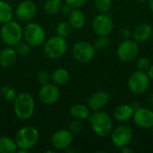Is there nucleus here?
<instances>
[{
  "instance_id": "1",
  "label": "nucleus",
  "mask_w": 153,
  "mask_h": 153,
  "mask_svg": "<svg viewBox=\"0 0 153 153\" xmlns=\"http://www.w3.org/2000/svg\"><path fill=\"white\" fill-rule=\"evenodd\" d=\"M89 121L92 131L100 137H106L111 134L113 128V121L111 117L104 111H94L90 115Z\"/></svg>"
},
{
  "instance_id": "2",
  "label": "nucleus",
  "mask_w": 153,
  "mask_h": 153,
  "mask_svg": "<svg viewBox=\"0 0 153 153\" xmlns=\"http://www.w3.org/2000/svg\"><path fill=\"white\" fill-rule=\"evenodd\" d=\"M14 113L15 116L21 120H28L34 113L35 102L33 97L27 93L22 92L17 94L14 99Z\"/></svg>"
},
{
  "instance_id": "3",
  "label": "nucleus",
  "mask_w": 153,
  "mask_h": 153,
  "mask_svg": "<svg viewBox=\"0 0 153 153\" xmlns=\"http://www.w3.org/2000/svg\"><path fill=\"white\" fill-rule=\"evenodd\" d=\"M23 36V30L22 26L13 21L7 22L2 24L0 29V38L2 41L10 47H13L18 44Z\"/></svg>"
},
{
  "instance_id": "4",
  "label": "nucleus",
  "mask_w": 153,
  "mask_h": 153,
  "mask_svg": "<svg viewBox=\"0 0 153 153\" xmlns=\"http://www.w3.org/2000/svg\"><path fill=\"white\" fill-rule=\"evenodd\" d=\"M39 139V133L33 126H24L21 128L15 134L14 141L18 149L29 151L32 149Z\"/></svg>"
},
{
  "instance_id": "5",
  "label": "nucleus",
  "mask_w": 153,
  "mask_h": 153,
  "mask_svg": "<svg viewBox=\"0 0 153 153\" xmlns=\"http://www.w3.org/2000/svg\"><path fill=\"white\" fill-rule=\"evenodd\" d=\"M67 42L65 38L58 35L49 38L44 44V53L50 59L62 57L67 51Z\"/></svg>"
},
{
  "instance_id": "6",
  "label": "nucleus",
  "mask_w": 153,
  "mask_h": 153,
  "mask_svg": "<svg viewBox=\"0 0 153 153\" xmlns=\"http://www.w3.org/2000/svg\"><path fill=\"white\" fill-rule=\"evenodd\" d=\"M23 37L25 41L31 48H37L44 43L46 33L40 24L37 22H30L23 30Z\"/></svg>"
},
{
  "instance_id": "7",
  "label": "nucleus",
  "mask_w": 153,
  "mask_h": 153,
  "mask_svg": "<svg viewBox=\"0 0 153 153\" xmlns=\"http://www.w3.org/2000/svg\"><path fill=\"white\" fill-rule=\"evenodd\" d=\"M72 54L75 60L80 63H89L93 59L96 49L92 44L87 41H78L72 48Z\"/></svg>"
},
{
  "instance_id": "8",
  "label": "nucleus",
  "mask_w": 153,
  "mask_h": 153,
  "mask_svg": "<svg viewBox=\"0 0 153 153\" xmlns=\"http://www.w3.org/2000/svg\"><path fill=\"white\" fill-rule=\"evenodd\" d=\"M128 87L134 94L144 93L150 87V77L143 71L134 72L128 79Z\"/></svg>"
},
{
  "instance_id": "9",
  "label": "nucleus",
  "mask_w": 153,
  "mask_h": 153,
  "mask_svg": "<svg viewBox=\"0 0 153 153\" xmlns=\"http://www.w3.org/2000/svg\"><path fill=\"white\" fill-rule=\"evenodd\" d=\"M139 53L137 42L134 39H124L118 46L117 50V57L123 62H131L136 58Z\"/></svg>"
},
{
  "instance_id": "10",
  "label": "nucleus",
  "mask_w": 153,
  "mask_h": 153,
  "mask_svg": "<svg viewBox=\"0 0 153 153\" xmlns=\"http://www.w3.org/2000/svg\"><path fill=\"white\" fill-rule=\"evenodd\" d=\"M114 28L112 18L106 13L98 14L92 22V29L98 36H108L111 33Z\"/></svg>"
},
{
  "instance_id": "11",
  "label": "nucleus",
  "mask_w": 153,
  "mask_h": 153,
  "mask_svg": "<svg viewBox=\"0 0 153 153\" xmlns=\"http://www.w3.org/2000/svg\"><path fill=\"white\" fill-rule=\"evenodd\" d=\"M133 138V130L129 126L121 125L111 133V141L117 148L127 146Z\"/></svg>"
},
{
  "instance_id": "12",
  "label": "nucleus",
  "mask_w": 153,
  "mask_h": 153,
  "mask_svg": "<svg viewBox=\"0 0 153 153\" xmlns=\"http://www.w3.org/2000/svg\"><path fill=\"white\" fill-rule=\"evenodd\" d=\"M60 96V91L57 86L54 83H47L41 86L39 91V100L45 105H53L55 104Z\"/></svg>"
},
{
  "instance_id": "13",
  "label": "nucleus",
  "mask_w": 153,
  "mask_h": 153,
  "mask_svg": "<svg viewBox=\"0 0 153 153\" xmlns=\"http://www.w3.org/2000/svg\"><path fill=\"white\" fill-rule=\"evenodd\" d=\"M37 6L34 2L30 0H24L21 2L15 9V16L19 21L29 22L36 15Z\"/></svg>"
},
{
  "instance_id": "14",
  "label": "nucleus",
  "mask_w": 153,
  "mask_h": 153,
  "mask_svg": "<svg viewBox=\"0 0 153 153\" xmlns=\"http://www.w3.org/2000/svg\"><path fill=\"white\" fill-rule=\"evenodd\" d=\"M73 143V134L66 129L56 131L51 136V144L56 150H65Z\"/></svg>"
},
{
  "instance_id": "15",
  "label": "nucleus",
  "mask_w": 153,
  "mask_h": 153,
  "mask_svg": "<svg viewBox=\"0 0 153 153\" xmlns=\"http://www.w3.org/2000/svg\"><path fill=\"white\" fill-rule=\"evenodd\" d=\"M110 100V95L108 91L100 90L94 92L88 100V106L93 111H99L104 108Z\"/></svg>"
},
{
  "instance_id": "16",
  "label": "nucleus",
  "mask_w": 153,
  "mask_h": 153,
  "mask_svg": "<svg viewBox=\"0 0 153 153\" xmlns=\"http://www.w3.org/2000/svg\"><path fill=\"white\" fill-rule=\"evenodd\" d=\"M134 123L142 128H152L153 126V111L148 108H139L134 113Z\"/></svg>"
},
{
  "instance_id": "17",
  "label": "nucleus",
  "mask_w": 153,
  "mask_h": 153,
  "mask_svg": "<svg viewBox=\"0 0 153 153\" xmlns=\"http://www.w3.org/2000/svg\"><path fill=\"white\" fill-rule=\"evenodd\" d=\"M17 59V53L13 47H6L0 51V65L7 68L13 65Z\"/></svg>"
},
{
  "instance_id": "18",
  "label": "nucleus",
  "mask_w": 153,
  "mask_h": 153,
  "mask_svg": "<svg viewBox=\"0 0 153 153\" xmlns=\"http://www.w3.org/2000/svg\"><path fill=\"white\" fill-rule=\"evenodd\" d=\"M153 33L152 27L148 23L139 24L133 32L134 39L136 42H145L152 37Z\"/></svg>"
},
{
  "instance_id": "19",
  "label": "nucleus",
  "mask_w": 153,
  "mask_h": 153,
  "mask_svg": "<svg viewBox=\"0 0 153 153\" xmlns=\"http://www.w3.org/2000/svg\"><path fill=\"white\" fill-rule=\"evenodd\" d=\"M134 113V109L132 105L121 104L116 108L114 111V117L117 121L126 122L133 117Z\"/></svg>"
},
{
  "instance_id": "20",
  "label": "nucleus",
  "mask_w": 153,
  "mask_h": 153,
  "mask_svg": "<svg viewBox=\"0 0 153 153\" xmlns=\"http://www.w3.org/2000/svg\"><path fill=\"white\" fill-rule=\"evenodd\" d=\"M72 28L74 29H82L85 24V15L78 8H73L68 14L67 21Z\"/></svg>"
},
{
  "instance_id": "21",
  "label": "nucleus",
  "mask_w": 153,
  "mask_h": 153,
  "mask_svg": "<svg viewBox=\"0 0 153 153\" xmlns=\"http://www.w3.org/2000/svg\"><path fill=\"white\" fill-rule=\"evenodd\" d=\"M70 79L69 72L62 67L55 69L51 74V81L56 86H62L67 83Z\"/></svg>"
},
{
  "instance_id": "22",
  "label": "nucleus",
  "mask_w": 153,
  "mask_h": 153,
  "mask_svg": "<svg viewBox=\"0 0 153 153\" xmlns=\"http://www.w3.org/2000/svg\"><path fill=\"white\" fill-rule=\"evenodd\" d=\"M70 114L74 119L84 120L89 118L91 112L90 108L83 104H74L70 108Z\"/></svg>"
},
{
  "instance_id": "23",
  "label": "nucleus",
  "mask_w": 153,
  "mask_h": 153,
  "mask_svg": "<svg viewBox=\"0 0 153 153\" xmlns=\"http://www.w3.org/2000/svg\"><path fill=\"white\" fill-rule=\"evenodd\" d=\"M13 16V10L12 5L4 0H0V23L4 24L10 22Z\"/></svg>"
},
{
  "instance_id": "24",
  "label": "nucleus",
  "mask_w": 153,
  "mask_h": 153,
  "mask_svg": "<svg viewBox=\"0 0 153 153\" xmlns=\"http://www.w3.org/2000/svg\"><path fill=\"white\" fill-rule=\"evenodd\" d=\"M17 149V144L13 139L7 136L0 137V153H14Z\"/></svg>"
},
{
  "instance_id": "25",
  "label": "nucleus",
  "mask_w": 153,
  "mask_h": 153,
  "mask_svg": "<svg viewBox=\"0 0 153 153\" xmlns=\"http://www.w3.org/2000/svg\"><path fill=\"white\" fill-rule=\"evenodd\" d=\"M62 4V0H47L44 4V10L48 14H56L60 12Z\"/></svg>"
},
{
  "instance_id": "26",
  "label": "nucleus",
  "mask_w": 153,
  "mask_h": 153,
  "mask_svg": "<svg viewBox=\"0 0 153 153\" xmlns=\"http://www.w3.org/2000/svg\"><path fill=\"white\" fill-rule=\"evenodd\" d=\"M72 31V26L70 25V23L68 22L63 21L60 22L56 28V35L63 37V38H66Z\"/></svg>"
},
{
  "instance_id": "27",
  "label": "nucleus",
  "mask_w": 153,
  "mask_h": 153,
  "mask_svg": "<svg viewBox=\"0 0 153 153\" xmlns=\"http://www.w3.org/2000/svg\"><path fill=\"white\" fill-rule=\"evenodd\" d=\"M15 51L17 53V56H27L30 52V46L26 42V41H20L18 44H16L15 46Z\"/></svg>"
},
{
  "instance_id": "28",
  "label": "nucleus",
  "mask_w": 153,
  "mask_h": 153,
  "mask_svg": "<svg viewBox=\"0 0 153 153\" xmlns=\"http://www.w3.org/2000/svg\"><path fill=\"white\" fill-rule=\"evenodd\" d=\"M110 45V39L108 36H99L94 42V48L96 50H105Z\"/></svg>"
},
{
  "instance_id": "29",
  "label": "nucleus",
  "mask_w": 153,
  "mask_h": 153,
  "mask_svg": "<svg viewBox=\"0 0 153 153\" xmlns=\"http://www.w3.org/2000/svg\"><path fill=\"white\" fill-rule=\"evenodd\" d=\"M94 4L98 11L100 13H107L112 5V0H94Z\"/></svg>"
},
{
  "instance_id": "30",
  "label": "nucleus",
  "mask_w": 153,
  "mask_h": 153,
  "mask_svg": "<svg viewBox=\"0 0 153 153\" xmlns=\"http://www.w3.org/2000/svg\"><path fill=\"white\" fill-rule=\"evenodd\" d=\"M1 93L3 95L4 99L6 100H14V99L17 96L15 90L13 87H10V86L3 87L2 90H1Z\"/></svg>"
},
{
  "instance_id": "31",
  "label": "nucleus",
  "mask_w": 153,
  "mask_h": 153,
  "mask_svg": "<svg viewBox=\"0 0 153 153\" xmlns=\"http://www.w3.org/2000/svg\"><path fill=\"white\" fill-rule=\"evenodd\" d=\"M37 81L39 84L41 85H44V84H47L50 82L51 80V74L46 71V70H40L38 74H37Z\"/></svg>"
},
{
  "instance_id": "32",
  "label": "nucleus",
  "mask_w": 153,
  "mask_h": 153,
  "mask_svg": "<svg viewBox=\"0 0 153 153\" xmlns=\"http://www.w3.org/2000/svg\"><path fill=\"white\" fill-rule=\"evenodd\" d=\"M83 128V123L82 122V120L79 119H74V121H72L69 124V127L68 130L73 134H79Z\"/></svg>"
},
{
  "instance_id": "33",
  "label": "nucleus",
  "mask_w": 153,
  "mask_h": 153,
  "mask_svg": "<svg viewBox=\"0 0 153 153\" xmlns=\"http://www.w3.org/2000/svg\"><path fill=\"white\" fill-rule=\"evenodd\" d=\"M136 65H137L138 70L146 72V71H148L149 67L151 66V64H150V61L147 57H141L138 59Z\"/></svg>"
},
{
  "instance_id": "34",
  "label": "nucleus",
  "mask_w": 153,
  "mask_h": 153,
  "mask_svg": "<svg viewBox=\"0 0 153 153\" xmlns=\"http://www.w3.org/2000/svg\"><path fill=\"white\" fill-rule=\"evenodd\" d=\"M88 0H65V2L67 3L69 5H71L72 8H80Z\"/></svg>"
},
{
  "instance_id": "35",
  "label": "nucleus",
  "mask_w": 153,
  "mask_h": 153,
  "mask_svg": "<svg viewBox=\"0 0 153 153\" xmlns=\"http://www.w3.org/2000/svg\"><path fill=\"white\" fill-rule=\"evenodd\" d=\"M120 33H121V37H122L123 39H129V38H130V36H131V34H132L131 30H130L129 28H127V27L123 28V29L121 30Z\"/></svg>"
},
{
  "instance_id": "36",
  "label": "nucleus",
  "mask_w": 153,
  "mask_h": 153,
  "mask_svg": "<svg viewBox=\"0 0 153 153\" xmlns=\"http://www.w3.org/2000/svg\"><path fill=\"white\" fill-rule=\"evenodd\" d=\"M72 6L71 5H69L67 3H65V4H62V7H61V10H60V12L62 13H64V14H69V13L72 11Z\"/></svg>"
},
{
  "instance_id": "37",
  "label": "nucleus",
  "mask_w": 153,
  "mask_h": 153,
  "mask_svg": "<svg viewBox=\"0 0 153 153\" xmlns=\"http://www.w3.org/2000/svg\"><path fill=\"white\" fill-rule=\"evenodd\" d=\"M121 149V152L122 153H133L134 152V150L131 149V148H128L127 146H124Z\"/></svg>"
},
{
  "instance_id": "38",
  "label": "nucleus",
  "mask_w": 153,
  "mask_h": 153,
  "mask_svg": "<svg viewBox=\"0 0 153 153\" xmlns=\"http://www.w3.org/2000/svg\"><path fill=\"white\" fill-rule=\"evenodd\" d=\"M148 75L150 77V79H152L153 80V65H151L148 69Z\"/></svg>"
},
{
  "instance_id": "39",
  "label": "nucleus",
  "mask_w": 153,
  "mask_h": 153,
  "mask_svg": "<svg viewBox=\"0 0 153 153\" xmlns=\"http://www.w3.org/2000/svg\"><path fill=\"white\" fill-rule=\"evenodd\" d=\"M149 7L153 13V0H149Z\"/></svg>"
},
{
  "instance_id": "40",
  "label": "nucleus",
  "mask_w": 153,
  "mask_h": 153,
  "mask_svg": "<svg viewBox=\"0 0 153 153\" xmlns=\"http://www.w3.org/2000/svg\"><path fill=\"white\" fill-rule=\"evenodd\" d=\"M136 1H138V2H140V3H143V2H146L147 0H136Z\"/></svg>"
},
{
  "instance_id": "41",
  "label": "nucleus",
  "mask_w": 153,
  "mask_h": 153,
  "mask_svg": "<svg viewBox=\"0 0 153 153\" xmlns=\"http://www.w3.org/2000/svg\"><path fill=\"white\" fill-rule=\"evenodd\" d=\"M152 134H153V126H152Z\"/></svg>"
}]
</instances>
